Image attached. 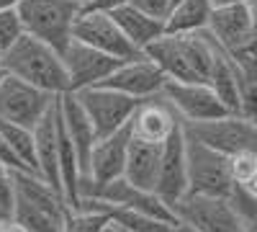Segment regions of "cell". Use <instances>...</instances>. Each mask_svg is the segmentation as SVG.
Listing matches in <instances>:
<instances>
[{"instance_id":"obj_33","label":"cell","mask_w":257,"mask_h":232,"mask_svg":"<svg viewBox=\"0 0 257 232\" xmlns=\"http://www.w3.org/2000/svg\"><path fill=\"white\" fill-rule=\"evenodd\" d=\"M244 188H247V191H249V194H252V196L257 199V173H254V176H252V178H249V181L244 183Z\"/></svg>"},{"instance_id":"obj_16","label":"cell","mask_w":257,"mask_h":232,"mask_svg":"<svg viewBox=\"0 0 257 232\" xmlns=\"http://www.w3.org/2000/svg\"><path fill=\"white\" fill-rule=\"evenodd\" d=\"M95 199H103V201H108L113 206H123V209H134V212H142V214H149V217H157L162 222H170V224H175L178 222V214H175V209L165 204L160 199L157 191H149V188H139L134 186L132 181H126L123 176L111 181V183H105L100 188H95V191L90 194ZM85 199V196H82Z\"/></svg>"},{"instance_id":"obj_34","label":"cell","mask_w":257,"mask_h":232,"mask_svg":"<svg viewBox=\"0 0 257 232\" xmlns=\"http://www.w3.org/2000/svg\"><path fill=\"white\" fill-rule=\"evenodd\" d=\"M100 232H128V229H123V227H121V224H116V222H108Z\"/></svg>"},{"instance_id":"obj_10","label":"cell","mask_w":257,"mask_h":232,"mask_svg":"<svg viewBox=\"0 0 257 232\" xmlns=\"http://www.w3.org/2000/svg\"><path fill=\"white\" fill-rule=\"evenodd\" d=\"M75 39L116 59H134L144 54L126 39V34L116 24V18L108 11H98V8H82L75 24Z\"/></svg>"},{"instance_id":"obj_23","label":"cell","mask_w":257,"mask_h":232,"mask_svg":"<svg viewBox=\"0 0 257 232\" xmlns=\"http://www.w3.org/2000/svg\"><path fill=\"white\" fill-rule=\"evenodd\" d=\"M13 219L24 224L26 232H59L64 217H57L52 212H44V209H39V206H34V204H29V201L16 196Z\"/></svg>"},{"instance_id":"obj_8","label":"cell","mask_w":257,"mask_h":232,"mask_svg":"<svg viewBox=\"0 0 257 232\" xmlns=\"http://www.w3.org/2000/svg\"><path fill=\"white\" fill-rule=\"evenodd\" d=\"M175 214L180 222L196 227L198 232H242L244 229V219L231 206L229 196L188 194L175 206Z\"/></svg>"},{"instance_id":"obj_42","label":"cell","mask_w":257,"mask_h":232,"mask_svg":"<svg viewBox=\"0 0 257 232\" xmlns=\"http://www.w3.org/2000/svg\"><path fill=\"white\" fill-rule=\"evenodd\" d=\"M0 219H3V217H0Z\"/></svg>"},{"instance_id":"obj_36","label":"cell","mask_w":257,"mask_h":232,"mask_svg":"<svg viewBox=\"0 0 257 232\" xmlns=\"http://www.w3.org/2000/svg\"><path fill=\"white\" fill-rule=\"evenodd\" d=\"M211 3L216 8V6H231V3H247V0H211Z\"/></svg>"},{"instance_id":"obj_29","label":"cell","mask_w":257,"mask_h":232,"mask_svg":"<svg viewBox=\"0 0 257 232\" xmlns=\"http://www.w3.org/2000/svg\"><path fill=\"white\" fill-rule=\"evenodd\" d=\"M173 3L175 0H132V6H137L139 11L155 16V18H162V21H167V13L173 11Z\"/></svg>"},{"instance_id":"obj_21","label":"cell","mask_w":257,"mask_h":232,"mask_svg":"<svg viewBox=\"0 0 257 232\" xmlns=\"http://www.w3.org/2000/svg\"><path fill=\"white\" fill-rule=\"evenodd\" d=\"M213 3L211 0H178L173 11L167 13L165 29L170 34H196L208 29Z\"/></svg>"},{"instance_id":"obj_15","label":"cell","mask_w":257,"mask_h":232,"mask_svg":"<svg viewBox=\"0 0 257 232\" xmlns=\"http://www.w3.org/2000/svg\"><path fill=\"white\" fill-rule=\"evenodd\" d=\"M165 83H167L165 72H162L147 54H139V57H134V59H123L121 65L100 83V86L113 88V91H121V93L132 96V98H137V101H144V98H149V96L162 93Z\"/></svg>"},{"instance_id":"obj_18","label":"cell","mask_w":257,"mask_h":232,"mask_svg":"<svg viewBox=\"0 0 257 232\" xmlns=\"http://www.w3.org/2000/svg\"><path fill=\"white\" fill-rule=\"evenodd\" d=\"M34 144H36V173L62 191V181H59V139H57V103H54V109L34 126Z\"/></svg>"},{"instance_id":"obj_3","label":"cell","mask_w":257,"mask_h":232,"mask_svg":"<svg viewBox=\"0 0 257 232\" xmlns=\"http://www.w3.org/2000/svg\"><path fill=\"white\" fill-rule=\"evenodd\" d=\"M82 8L85 6L77 0H21L16 11L26 34L47 41L57 52H64L75 39V24Z\"/></svg>"},{"instance_id":"obj_27","label":"cell","mask_w":257,"mask_h":232,"mask_svg":"<svg viewBox=\"0 0 257 232\" xmlns=\"http://www.w3.org/2000/svg\"><path fill=\"white\" fill-rule=\"evenodd\" d=\"M16 209V183L11 171H0V217H13Z\"/></svg>"},{"instance_id":"obj_25","label":"cell","mask_w":257,"mask_h":232,"mask_svg":"<svg viewBox=\"0 0 257 232\" xmlns=\"http://www.w3.org/2000/svg\"><path fill=\"white\" fill-rule=\"evenodd\" d=\"M26 34L24 21H21L16 8L0 11V52H6L8 47H13L16 41Z\"/></svg>"},{"instance_id":"obj_31","label":"cell","mask_w":257,"mask_h":232,"mask_svg":"<svg viewBox=\"0 0 257 232\" xmlns=\"http://www.w3.org/2000/svg\"><path fill=\"white\" fill-rule=\"evenodd\" d=\"M0 232H26V227L21 222H16L13 217H3L0 219Z\"/></svg>"},{"instance_id":"obj_28","label":"cell","mask_w":257,"mask_h":232,"mask_svg":"<svg viewBox=\"0 0 257 232\" xmlns=\"http://www.w3.org/2000/svg\"><path fill=\"white\" fill-rule=\"evenodd\" d=\"M0 165L6 168V171H11V173H16V171H31V168L21 160V155L11 147V142L0 134Z\"/></svg>"},{"instance_id":"obj_40","label":"cell","mask_w":257,"mask_h":232,"mask_svg":"<svg viewBox=\"0 0 257 232\" xmlns=\"http://www.w3.org/2000/svg\"><path fill=\"white\" fill-rule=\"evenodd\" d=\"M0 57H3V52H0Z\"/></svg>"},{"instance_id":"obj_26","label":"cell","mask_w":257,"mask_h":232,"mask_svg":"<svg viewBox=\"0 0 257 232\" xmlns=\"http://www.w3.org/2000/svg\"><path fill=\"white\" fill-rule=\"evenodd\" d=\"M229 171L231 181L237 186H244L254 173H257V152H237L229 155Z\"/></svg>"},{"instance_id":"obj_24","label":"cell","mask_w":257,"mask_h":232,"mask_svg":"<svg viewBox=\"0 0 257 232\" xmlns=\"http://www.w3.org/2000/svg\"><path fill=\"white\" fill-rule=\"evenodd\" d=\"M0 134H3L11 147L21 155V160H24L31 171L36 173V144H34V129H29V126H21V124H13L8 119H0Z\"/></svg>"},{"instance_id":"obj_38","label":"cell","mask_w":257,"mask_h":232,"mask_svg":"<svg viewBox=\"0 0 257 232\" xmlns=\"http://www.w3.org/2000/svg\"><path fill=\"white\" fill-rule=\"evenodd\" d=\"M77 3H82V6H88V3H93V0H77Z\"/></svg>"},{"instance_id":"obj_4","label":"cell","mask_w":257,"mask_h":232,"mask_svg":"<svg viewBox=\"0 0 257 232\" xmlns=\"http://www.w3.org/2000/svg\"><path fill=\"white\" fill-rule=\"evenodd\" d=\"M185 152H188V194L229 196V191L234 188L229 158L190 134H188Z\"/></svg>"},{"instance_id":"obj_5","label":"cell","mask_w":257,"mask_h":232,"mask_svg":"<svg viewBox=\"0 0 257 232\" xmlns=\"http://www.w3.org/2000/svg\"><path fill=\"white\" fill-rule=\"evenodd\" d=\"M183 126L190 137L224 152L226 158L237 152H257V121L244 119L239 114H226L211 121H196Z\"/></svg>"},{"instance_id":"obj_20","label":"cell","mask_w":257,"mask_h":232,"mask_svg":"<svg viewBox=\"0 0 257 232\" xmlns=\"http://www.w3.org/2000/svg\"><path fill=\"white\" fill-rule=\"evenodd\" d=\"M108 13L116 18V24L121 26V31L126 34V39L132 41L139 52H144L149 44H152V41H157L167 31L162 18L149 16V13L139 11L132 3H126V6H121L116 11H108Z\"/></svg>"},{"instance_id":"obj_9","label":"cell","mask_w":257,"mask_h":232,"mask_svg":"<svg viewBox=\"0 0 257 232\" xmlns=\"http://www.w3.org/2000/svg\"><path fill=\"white\" fill-rule=\"evenodd\" d=\"M128 142H132L128 126H123V129H118L108 137H100L95 142L93 152H90V160H88V168H85L82 183H80V199L90 196L95 188H100V186L123 176Z\"/></svg>"},{"instance_id":"obj_12","label":"cell","mask_w":257,"mask_h":232,"mask_svg":"<svg viewBox=\"0 0 257 232\" xmlns=\"http://www.w3.org/2000/svg\"><path fill=\"white\" fill-rule=\"evenodd\" d=\"M180 126H183L180 114L165 98V93H157V96H149V98L139 101L132 121H128V132H132L134 139L165 144Z\"/></svg>"},{"instance_id":"obj_1","label":"cell","mask_w":257,"mask_h":232,"mask_svg":"<svg viewBox=\"0 0 257 232\" xmlns=\"http://www.w3.org/2000/svg\"><path fill=\"white\" fill-rule=\"evenodd\" d=\"M221 44L206 29L196 34H170L165 31L152 41L144 54L165 72L167 80L180 83H208Z\"/></svg>"},{"instance_id":"obj_6","label":"cell","mask_w":257,"mask_h":232,"mask_svg":"<svg viewBox=\"0 0 257 232\" xmlns=\"http://www.w3.org/2000/svg\"><path fill=\"white\" fill-rule=\"evenodd\" d=\"M75 96L80 101V106L85 109V114H88V119L93 121L98 139L128 126V121H132L139 106L137 98L126 96L121 91H113V88H105V86L85 88V91H77Z\"/></svg>"},{"instance_id":"obj_22","label":"cell","mask_w":257,"mask_h":232,"mask_svg":"<svg viewBox=\"0 0 257 232\" xmlns=\"http://www.w3.org/2000/svg\"><path fill=\"white\" fill-rule=\"evenodd\" d=\"M100 201H103V199H100ZM103 209L108 212L111 222L121 224V227L128 229V232H170V229H173V224H170V222H162V219H157V217L134 212V209L113 206V204H108V201H103Z\"/></svg>"},{"instance_id":"obj_11","label":"cell","mask_w":257,"mask_h":232,"mask_svg":"<svg viewBox=\"0 0 257 232\" xmlns=\"http://www.w3.org/2000/svg\"><path fill=\"white\" fill-rule=\"evenodd\" d=\"M165 98L173 103V109L180 114L183 124H196V121H211L226 116V106L221 98L213 93L208 83H180V80H167L162 88Z\"/></svg>"},{"instance_id":"obj_37","label":"cell","mask_w":257,"mask_h":232,"mask_svg":"<svg viewBox=\"0 0 257 232\" xmlns=\"http://www.w3.org/2000/svg\"><path fill=\"white\" fill-rule=\"evenodd\" d=\"M6 75H8V72H6V67L0 65V83H3V78H6Z\"/></svg>"},{"instance_id":"obj_32","label":"cell","mask_w":257,"mask_h":232,"mask_svg":"<svg viewBox=\"0 0 257 232\" xmlns=\"http://www.w3.org/2000/svg\"><path fill=\"white\" fill-rule=\"evenodd\" d=\"M170 232H198V229H196V227H190V224H185V222H180V219H178V222L173 224V229H170Z\"/></svg>"},{"instance_id":"obj_17","label":"cell","mask_w":257,"mask_h":232,"mask_svg":"<svg viewBox=\"0 0 257 232\" xmlns=\"http://www.w3.org/2000/svg\"><path fill=\"white\" fill-rule=\"evenodd\" d=\"M226 52H234L242 47L254 31V6L247 3H231V6H216L211 11L208 29H206Z\"/></svg>"},{"instance_id":"obj_30","label":"cell","mask_w":257,"mask_h":232,"mask_svg":"<svg viewBox=\"0 0 257 232\" xmlns=\"http://www.w3.org/2000/svg\"><path fill=\"white\" fill-rule=\"evenodd\" d=\"M126 3H132V0H93V3H88L85 8H98V11H116Z\"/></svg>"},{"instance_id":"obj_35","label":"cell","mask_w":257,"mask_h":232,"mask_svg":"<svg viewBox=\"0 0 257 232\" xmlns=\"http://www.w3.org/2000/svg\"><path fill=\"white\" fill-rule=\"evenodd\" d=\"M21 0H0V11H8V8H18Z\"/></svg>"},{"instance_id":"obj_19","label":"cell","mask_w":257,"mask_h":232,"mask_svg":"<svg viewBox=\"0 0 257 232\" xmlns=\"http://www.w3.org/2000/svg\"><path fill=\"white\" fill-rule=\"evenodd\" d=\"M160 160H162V144L142 142V139L132 137V142H128V152H126L123 178L132 181L139 188L155 191L157 176H160Z\"/></svg>"},{"instance_id":"obj_41","label":"cell","mask_w":257,"mask_h":232,"mask_svg":"<svg viewBox=\"0 0 257 232\" xmlns=\"http://www.w3.org/2000/svg\"><path fill=\"white\" fill-rule=\"evenodd\" d=\"M175 3H178V0H175ZM175 3H173V6H175Z\"/></svg>"},{"instance_id":"obj_13","label":"cell","mask_w":257,"mask_h":232,"mask_svg":"<svg viewBox=\"0 0 257 232\" xmlns=\"http://www.w3.org/2000/svg\"><path fill=\"white\" fill-rule=\"evenodd\" d=\"M62 59H64V67H67V75H70V93L100 86L123 62L105 52H98L90 44H82L77 39H72L70 47L62 52Z\"/></svg>"},{"instance_id":"obj_2","label":"cell","mask_w":257,"mask_h":232,"mask_svg":"<svg viewBox=\"0 0 257 232\" xmlns=\"http://www.w3.org/2000/svg\"><path fill=\"white\" fill-rule=\"evenodd\" d=\"M0 65L6 67L8 75L26 80L52 96L70 93V75L64 67L62 52L31 34H24L13 47H8L0 57Z\"/></svg>"},{"instance_id":"obj_14","label":"cell","mask_w":257,"mask_h":232,"mask_svg":"<svg viewBox=\"0 0 257 232\" xmlns=\"http://www.w3.org/2000/svg\"><path fill=\"white\" fill-rule=\"evenodd\" d=\"M185 144H188L185 126H180V129L162 144V160H160V176H157L155 191L173 209L188 196V152H185Z\"/></svg>"},{"instance_id":"obj_7","label":"cell","mask_w":257,"mask_h":232,"mask_svg":"<svg viewBox=\"0 0 257 232\" xmlns=\"http://www.w3.org/2000/svg\"><path fill=\"white\" fill-rule=\"evenodd\" d=\"M59 96H52L26 80L6 75L0 83V119H8L21 126H34L44 119L57 103Z\"/></svg>"},{"instance_id":"obj_39","label":"cell","mask_w":257,"mask_h":232,"mask_svg":"<svg viewBox=\"0 0 257 232\" xmlns=\"http://www.w3.org/2000/svg\"><path fill=\"white\" fill-rule=\"evenodd\" d=\"M0 171H6V168H3V165H0Z\"/></svg>"}]
</instances>
